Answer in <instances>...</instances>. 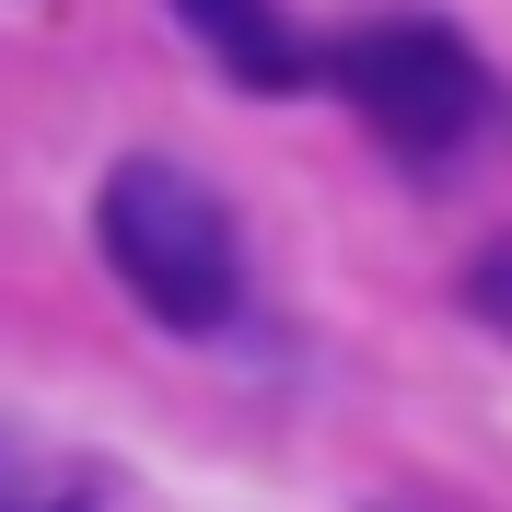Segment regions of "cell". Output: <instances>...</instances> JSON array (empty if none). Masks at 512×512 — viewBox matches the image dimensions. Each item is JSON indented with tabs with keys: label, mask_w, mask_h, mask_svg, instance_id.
I'll list each match as a JSON object with an SVG mask.
<instances>
[{
	"label": "cell",
	"mask_w": 512,
	"mask_h": 512,
	"mask_svg": "<svg viewBox=\"0 0 512 512\" xmlns=\"http://www.w3.org/2000/svg\"><path fill=\"white\" fill-rule=\"evenodd\" d=\"M24 501H94V478H47L24 443H0V512H24Z\"/></svg>",
	"instance_id": "277c9868"
},
{
	"label": "cell",
	"mask_w": 512,
	"mask_h": 512,
	"mask_svg": "<svg viewBox=\"0 0 512 512\" xmlns=\"http://www.w3.org/2000/svg\"><path fill=\"white\" fill-rule=\"evenodd\" d=\"M466 303H478L489 326H512V245H501V256H478V268H466Z\"/></svg>",
	"instance_id": "5b68a950"
},
{
	"label": "cell",
	"mask_w": 512,
	"mask_h": 512,
	"mask_svg": "<svg viewBox=\"0 0 512 512\" xmlns=\"http://www.w3.org/2000/svg\"><path fill=\"white\" fill-rule=\"evenodd\" d=\"M326 82L361 105V128H384L408 163H443L454 140H478L489 117V70L466 59V35L454 24H350L326 47Z\"/></svg>",
	"instance_id": "7a4b0ae2"
},
{
	"label": "cell",
	"mask_w": 512,
	"mask_h": 512,
	"mask_svg": "<svg viewBox=\"0 0 512 512\" xmlns=\"http://www.w3.org/2000/svg\"><path fill=\"white\" fill-rule=\"evenodd\" d=\"M94 245L128 280V303L152 326H175V338H210V326H233V303H245V233H233L222 187H198L187 163H163V152H128L117 175H105Z\"/></svg>",
	"instance_id": "6da1fadb"
},
{
	"label": "cell",
	"mask_w": 512,
	"mask_h": 512,
	"mask_svg": "<svg viewBox=\"0 0 512 512\" xmlns=\"http://www.w3.org/2000/svg\"><path fill=\"white\" fill-rule=\"evenodd\" d=\"M175 24H187L245 94H303V70H315V47L280 24V0H175Z\"/></svg>",
	"instance_id": "3957f363"
}]
</instances>
